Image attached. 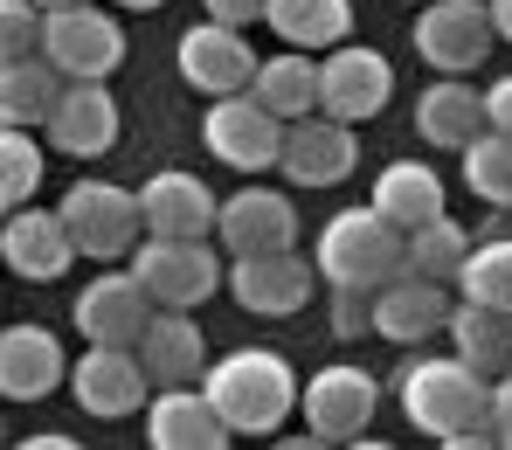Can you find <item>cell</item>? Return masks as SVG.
I'll return each instance as SVG.
<instances>
[{"label":"cell","mask_w":512,"mask_h":450,"mask_svg":"<svg viewBox=\"0 0 512 450\" xmlns=\"http://www.w3.org/2000/svg\"><path fill=\"white\" fill-rule=\"evenodd\" d=\"M63 84H70V77H63L42 49L21 56V63H0V125H49Z\"/></svg>","instance_id":"cell-27"},{"label":"cell","mask_w":512,"mask_h":450,"mask_svg":"<svg viewBox=\"0 0 512 450\" xmlns=\"http://www.w3.org/2000/svg\"><path fill=\"white\" fill-rule=\"evenodd\" d=\"M374 208L409 236V229H423V222L443 215V180L423 160H395V167H381V180H374Z\"/></svg>","instance_id":"cell-26"},{"label":"cell","mask_w":512,"mask_h":450,"mask_svg":"<svg viewBox=\"0 0 512 450\" xmlns=\"http://www.w3.org/2000/svg\"><path fill=\"white\" fill-rule=\"evenodd\" d=\"M388 97H395V63L381 49H360L353 35L340 49H326V63H319V111H333L346 125H367V118L388 111Z\"/></svg>","instance_id":"cell-10"},{"label":"cell","mask_w":512,"mask_h":450,"mask_svg":"<svg viewBox=\"0 0 512 450\" xmlns=\"http://www.w3.org/2000/svg\"><path fill=\"white\" fill-rule=\"evenodd\" d=\"M457 291L478 298V305L512 312V236H499V243H471V257H464V270H457Z\"/></svg>","instance_id":"cell-31"},{"label":"cell","mask_w":512,"mask_h":450,"mask_svg":"<svg viewBox=\"0 0 512 450\" xmlns=\"http://www.w3.org/2000/svg\"><path fill=\"white\" fill-rule=\"evenodd\" d=\"M263 21L284 49H340L353 35V7L346 0H263Z\"/></svg>","instance_id":"cell-25"},{"label":"cell","mask_w":512,"mask_h":450,"mask_svg":"<svg viewBox=\"0 0 512 450\" xmlns=\"http://www.w3.org/2000/svg\"><path fill=\"white\" fill-rule=\"evenodd\" d=\"M70 388H77V402H84L90 416H104V423L139 416L153 402V374H146L139 347H97L90 340L84 354H77V367H70Z\"/></svg>","instance_id":"cell-13"},{"label":"cell","mask_w":512,"mask_h":450,"mask_svg":"<svg viewBox=\"0 0 512 450\" xmlns=\"http://www.w3.org/2000/svg\"><path fill=\"white\" fill-rule=\"evenodd\" d=\"M464 257H471V243H464V229H457L450 215H436V222H423V229H409V270L457 284Z\"/></svg>","instance_id":"cell-33"},{"label":"cell","mask_w":512,"mask_h":450,"mask_svg":"<svg viewBox=\"0 0 512 450\" xmlns=\"http://www.w3.org/2000/svg\"><path fill=\"white\" fill-rule=\"evenodd\" d=\"M146 326H153V291L139 284V270H104L77 291V333L97 347H139Z\"/></svg>","instance_id":"cell-16"},{"label":"cell","mask_w":512,"mask_h":450,"mask_svg":"<svg viewBox=\"0 0 512 450\" xmlns=\"http://www.w3.org/2000/svg\"><path fill=\"white\" fill-rule=\"evenodd\" d=\"M56 208H63L70 236H77V257H97V264L132 257V243L146 236L139 194L118 187V180H70V194H63Z\"/></svg>","instance_id":"cell-5"},{"label":"cell","mask_w":512,"mask_h":450,"mask_svg":"<svg viewBox=\"0 0 512 450\" xmlns=\"http://www.w3.org/2000/svg\"><path fill=\"white\" fill-rule=\"evenodd\" d=\"M222 250L229 257H263V250H298V208L291 194L277 187H243L222 201V222H215Z\"/></svg>","instance_id":"cell-18"},{"label":"cell","mask_w":512,"mask_h":450,"mask_svg":"<svg viewBox=\"0 0 512 450\" xmlns=\"http://www.w3.org/2000/svg\"><path fill=\"white\" fill-rule=\"evenodd\" d=\"M180 56V77H187V90H201V97H229V90H250L256 77V56L250 35L243 28H229V21H201V28H187L180 42H173Z\"/></svg>","instance_id":"cell-15"},{"label":"cell","mask_w":512,"mask_h":450,"mask_svg":"<svg viewBox=\"0 0 512 450\" xmlns=\"http://www.w3.org/2000/svg\"><path fill=\"white\" fill-rule=\"evenodd\" d=\"M201 139H208V153H215L222 167L263 174V167H277V153H284V118H277L270 104H256L250 90H229V97L208 104Z\"/></svg>","instance_id":"cell-8"},{"label":"cell","mask_w":512,"mask_h":450,"mask_svg":"<svg viewBox=\"0 0 512 450\" xmlns=\"http://www.w3.org/2000/svg\"><path fill=\"white\" fill-rule=\"evenodd\" d=\"M298 409H305V430H312L319 444H353V437L374 423V409H381V381H374L360 360H333V367H319V374L305 381Z\"/></svg>","instance_id":"cell-9"},{"label":"cell","mask_w":512,"mask_h":450,"mask_svg":"<svg viewBox=\"0 0 512 450\" xmlns=\"http://www.w3.org/2000/svg\"><path fill=\"white\" fill-rule=\"evenodd\" d=\"M201 388H208V402L222 409V423L236 437H277L291 423L298 395H305L298 374H291V360L277 354V347H236V354L208 360Z\"/></svg>","instance_id":"cell-2"},{"label":"cell","mask_w":512,"mask_h":450,"mask_svg":"<svg viewBox=\"0 0 512 450\" xmlns=\"http://www.w3.org/2000/svg\"><path fill=\"white\" fill-rule=\"evenodd\" d=\"M42 49V7L35 0H0V63H21Z\"/></svg>","instance_id":"cell-34"},{"label":"cell","mask_w":512,"mask_h":450,"mask_svg":"<svg viewBox=\"0 0 512 450\" xmlns=\"http://www.w3.org/2000/svg\"><path fill=\"white\" fill-rule=\"evenodd\" d=\"M492 430H499V444L512 450V381H499V388H492Z\"/></svg>","instance_id":"cell-38"},{"label":"cell","mask_w":512,"mask_h":450,"mask_svg":"<svg viewBox=\"0 0 512 450\" xmlns=\"http://www.w3.org/2000/svg\"><path fill=\"white\" fill-rule=\"evenodd\" d=\"M333 333H340V340H360V333H374V291L333 284Z\"/></svg>","instance_id":"cell-35"},{"label":"cell","mask_w":512,"mask_h":450,"mask_svg":"<svg viewBox=\"0 0 512 450\" xmlns=\"http://www.w3.org/2000/svg\"><path fill=\"white\" fill-rule=\"evenodd\" d=\"M312 264L326 284H353V291H381L409 270V236L367 201V208H340L326 229H319V250Z\"/></svg>","instance_id":"cell-3"},{"label":"cell","mask_w":512,"mask_h":450,"mask_svg":"<svg viewBox=\"0 0 512 450\" xmlns=\"http://www.w3.org/2000/svg\"><path fill=\"white\" fill-rule=\"evenodd\" d=\"M277 167H284L291 187H340V180L360 167V139H353V125L333 118V111H305V118L284 125Z\"/></svg>","instance_id":"cell-11"},{"label":"cell","mask_w":512,"mask_h":450,"mask_svg":"<svg viewBox=\"0 0 512 450\" xmlns=\"http://www.w3.org/2000/svg\"><path fill=\"white\" fill-rule=\"evenodd\" d=\"M485 125L492 132H512V77H499V84L485 90Z\"/></svg>","instance_id":"cell-37"},{"label":"cell","mask_w":512,"mask_h":450,"mask_svg":"<svg viewBox=\"0 0 512 450\" xmlns=\"http://www.w3.org/2000/svg\"><path fill=\"white\" fill-rule=\"evenodd\" d=\"M506 381H512V367H506Z\"/></svg>","instance_id":"cell-43"},{"label":"cell","mask_w":512,"mask_h":450,"mask_svg":"<svg viewBox=\"0 0 512 450\" xmlns=\"http://www.w3.org/2000/svg\"><path fill=\"white\" fill-rule=\"evenodd\" d=\"M0 264L28 284H56L63 270L77 264V236L63 222V208H7L0 215Z\"/></svg>","instance_id":"cell-12"},{"label":"cell","mask_w":512,"mask_h":450,"mask_svg":"<svg viewBox=\"0 0 512 450\" xmlns=\"http://www.w3.org/2000/svg\"><path fill=\"white\" fill-rule=\"evenodd\" d=\"M201 7H208V21H229V28L263 21V0H201Z\"/></svg>","instance_id":"cell-36"},{"label":"cell","mask_w":512,"mask_h":450,"mask_svg":"<svg viewBox=\"0 0 512 450\" xmlns=\"http://www.w3.org/2000/svg\"><path fill=\"white\" fill-rule=\"evenodd\" d=\"M450 347L471 360L478 374H506L512 367V312L464 298V305L450 312Z\"/></svg>","instance_id":"cell-29"},{"label":"cell","mask_w":512,"mask_h":450,"mask_svg":"<svg viewBox=\"0 0 512 450\" xmlns=\"http://www.w3.org/2000/svg\"><path fill=\"white\" fill-rule=\"evenodd\" d=\"M416 132L443 153H464L478 132H485V90H471L464 77H436L416 97Z\"/></svg>","instance_id":"cell-24"},{"label":"cell","mask_w":512,"mask_h":450,"mask_svg":"<svg viewBox=\"0 0 512 450\" xmlns=\"http://www.w3.org/2000/svg\"><path fill=\"white\" fill-rule=\"evenodd\" d=\"M395 402L409 416V430L436 437L443 450H457L464 430L492 423V381L471 367L464 354H423V360H402L395 374Z\"/></svg>","instance_id":"cell-1"},{"label":"cell","mask_w":512,"mask_h":450,"mask_svg":"<svg viewBox=\"0 0 512 450\" xmlns=\"http://www.w3.org/2000/svg\"><path fill=\"white\" fill-rule=\"evenodd\" d=\"M450 312L457 305H450L443 277H423V270H402L395 284L374 291V333L395 347H423L436 333H450Z\"/></svg>","instance_id":"cell-17"},{"label":"cell","mask_w":512,"mask_h":450,"mask_svg":"<svg viewBox=\"0 0 512 450\" xmlns=\"http://www.w3.org/2000/svg\"><path fill=\"white\" fill-rule=\"evenodd\" d=\"M35 7H77V0H35Z\"/></svg>","instance_id":"cell-41"},{"label":"cell","mask_w":512,"mask_h":450,"mask_svg":"<svg viewBox=\"0 0 512 450\" xmlns=\"http://www.w3.org/2000/svg\"><path fill=\"white\" fill-rule=\"evenodd\" d=\"M236 437L229 423H222V409L208 402V388H153V402H146V444L153 450H222Z\"/></svg>","instance_id":"cell-20"},{"label":"cell","mask_w":512,"mask_h":450,"mask_svg":"<svg viewBox=\"0 0 512 450\" xmlns=\"http://www.w3.org/2000/svg\"><path fill=\"white\" fill-rule=\"evenodd\" d=\"M492 28H499V42H512V0H492Z\"/></svg>","instance_id":"cell-39"},{"label":"cell","mask_w":512,"mask_h":450,"mask_svg":"<svg viewBox=\"0 0 512 450\" xmlns=\"http://www.w3.org/2000/svg\"><path fill=\"white\" fill-rule=\"evenodd\" d=\"M70 381V354L49 326H0V402H42Z\"/></svg>","instance_id":"cell-19"},{"label":"cell","mask_w":512,"mask_h":450,"mask_svg":"<svg viewBox=\"0 0 512 450\" xmlns=\"http://www.w3.org/2000/svg\"><path fill=\"white\" fill-rule=\"evenodd\" d=\"M139 215H146V236H215V222H222V201L208 194V180L201 174H153L139 187Z\"/></svg>","instance_id":"cell-22"},{"label":"cell","mask_w":512,"mask_h":450,"mask_svg":"<svg viewBox=\"0 0 512 450\" xmlns=\"http://www.w3.org/2000/svg\"><path fill=\"white\" fill-rule=\"evenodd\" d=\"M416 7H423V0H416Z\"/></svg>","instance_id":"cell-44"},{"label":"cell","mask_w":512,"mask_h":450,"mask_svg":"<svg viewBox=\"0 0 512 450\" xmlns=\"http://www.w3.org/2000/svg\"><path fill=\"white\" fill-rule=\"evenodd\" d=\"M139 360H146L153 388H187V381L208 374V340H201V326L180 305H160L153 326L139 333Z\"/></svg>","instance_id":"cell-23"},{"label":"cell","mask_w":512,"mask_h":450,"mask_svg":"<svg viewBox=\"0 0 512 450\" xmlns=\"http://www.w3.org/2000/svg\"><path fill=\"white\" fill-rule=\"evenodd\" d=\"M111 7H132V14H153V7H167V0H111Z\"/></svg>","instance_id":"cell-40"},{"label":"cell","mask_w":512,"mask_h":450,"mask_svg":"<svg viewBox=\"0 0 512 450\" xmlns=\"http://www.w3.org/2000/svg\"><path fill=\"white\" fill-rule=\"evenodd\" d=\"M492 0H423L416 7V56L443 77H471L492 56Z\"/></svg>","instance_id":"cell-7"},{"label":"cell","mask_w":512,"mask_h":450,"mask_svg":"<svg viewBox=\"0 0 512 450\" xmlns=\"http://www.w3.org/2000/svg\"><path fill=\"white\" fill-rule=\"evenodd\" d=\"M42 132H49V146L63 160H97V153L118 146V97L104 84H63V97H56V111H49Z\"/></svg>","instance_id":"cell-21"},{"label":"cell","mask_w":512,"mask_h":450,"mask_svg":"<svg viewBox=\"0 0 512 450\" xmlns=\"http://www.w3.org/2000/svg\"><path fill=\"white\" fill-rule=\"evenodd\" d=\"M464 187L478 194V201H492V208H512V132H478L471 146H464Z\"/></svg>","instance_id":"cell-30"},{"label":"cell","mask_w":512,"mask_h":450,"mask_svg":"<svg viewBox=\"0 0 512 450\" xmlns=\"http://www.w3.org/2000/svg\"><path fill=\"white\" fill-rule=\"evenodd\" d=\"M42 56H49L70 84H104V77L125 63V28H118V14H104L97 0L42 7Z\"/></svg>","instance_id":"cell-4"},{"label":"cell","mask_w":512,"mask_h":450,"mask_svg":"<svg viewBox=\"0 0 512 450\" xmlns=\"http://www.w3.org/2000/svg\"><path fill=\"white\" fill-rule=\"evenodd\" d=\"M319 284V264H305L298 250H263V257H229V298L256 319H291L305 312Z\"/></svg>","instance_id":"cell-14"},{"label":"cell","mask_w":512,"mask_h":450,"mask_svg":"<svg viewBox=\"0 0 512 450\" xmlns=\"http://www.w3.org/2000/svg\"><path fill=\"white\" fill-rule=\"evenodd\" d=\"M132 270H139V284L153 291V305H180V312L208 305V298L229 284L222 257L208 250V236H146V243L132 250Z\"/></svg>","instance_id":"cell-6"},{"label":"cell","mask_w":512,"mask_h":450,"mask_svg":"<svg viewBox=\"0 0 512 450\" xmlns=\"http://www.w3.org/2000/svg\"><path fill=\"white\" fill-rule=\"evenodd\" d=\"M0 444H7V430H0Z\"/></svg>","instance_id":"cell-42"},{"label":"cell","mask_w":512,"mask_h":450,"mask_svg":"<svg viewBox=\"0 0 512 450\" xmlns=\"http://www.w3.org/2000/svg\"><path fill=\"white\" fill-rule=\"evenodd\" d=\"M42 146L28 139V125H0V215L7 208H21V201H35V187H42Z\"/></svg>","instance_id":"cell-32"},{"label":"cell","mask_w":512,"mask_h":450,"mask_svg":"<svg viewBox=\"0 0 512 450\" xmlns=\"http://www.w3.org/2000/svg\"><path fill=\"white\" fill-rule=\"evenodd\" d=\"M250 97H256V104H270V111L291 125V118L319 111V63H312L305 49L263 56V63H256V77H250Z\"/></svg>","instance_id":"cell-28"}]
</instances>
